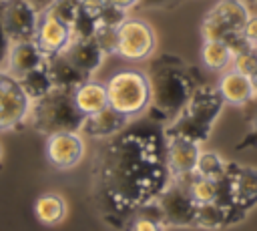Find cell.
Masks as SVG:
<instances>
[{"label": "cell", "instance_id": "1", "mask_svg": "<svg viewBox=\"0 0 257 231\" xmlns=\"http://www.w3.org/2000/svg\"><path fill=\"white\" fill-rule=\"evenodd\" d=\"M169 179L165 147L155 133L114 135L94 157V201L102 219L118 229L128 215L155 201Z\"/></svg>", "mask_w": 257, "mask_h": 231}, {"label": "cell", "instance_id": "2", "mask_svg": "<svg viewBox=\"0 0 257 231\" xmlns=\"http://www.w3.org/2000/svg\"><path fill=\"white\" fill-rule=\"evenodd\" d=\"M147 76L151 84V104L147 110L157 114V119H167L171 123L185 108L193 88L197 86L191 70L181 58L163 54L151 64Z\"/></svg>", "mask_w": 257, "mask_h": 231}, {"label": "cell", "instance_id": "3", "mask_svg": "<svg viewBox=\"0 0 257 231\" xmlns=\"http://www.w3.org/2000/svg\"><path fill=\"white\" fill-rule=\"evenodd\" d=\"M223 104L225 100L219 94L217 86L197 84L185 108L165 129V137H185L201 145L203 141H207Z\"/></svg>", "mask_w": 257, "mask_h": 231}, {"label": "cell", "instance_id": "4", "mask_svg": "<svg viewBox=\"0 0 257 231\" xmlns=\"http://www.w3.org/2000/svg\"><path fill=\"white\" fill-rule=\"evenodd\" d=\"M26 121L36 133L48 137L54 133H78L84 123V114L76 108L72 90L52 88L46 96L30 102Z\"/></svg>", "mask_w": 257, "mask_h": 231}, {"label": "cell", "instance_id": "5", "mask_svg": "<svg viewBox=\"0 0 257 231\" xmlns=\"http://www.w3.org/2000/svg\"><path fill=\"white\" fill-rule=\"evenodd\" d=\"M108 106L126 119L139 117L151 104V84L149 76L135 68H124L114 72L106 80Z\"/></svg>", "mask_w": 257, "mask_h": 231}, {"label": "cell", "instance_id": "6", "mask_svg": "<svg viewBox=\"0 0 257 231\" xmlns=\"http://www.w3.org/2000/svg\"><path fill=\"white\" fill-rule=\"evenodd\" d=\"M215 203L229 211L231 223L241 219L257 203V169L227 163V171L219 179V199Z\"/></svg>", "mask_w": 257, "mask_h": 231}, {"label": "cell", "instance_id": "7", "mask_svg": "<svg viewBox=\"0 0 257 231\" xmlns=\"http://www.w3.org/2000/svg\"><path fill=\"white\" fill-rule=\"evenodd\" d=\"M249 16L245 0H219L201 22L203 40H227L229 36L243 32Z\"/></svg>", "mask_w": 257, "mask_h": 231}, {"label": "cell", "instance_id": "8", "mask_svg": "<svg viewBox=\"0 0 257 231\" xmlns=\"http://www.w3.org/2000/svg\"><path fill=\"white\" fill-rule=\"evenodd\" d=\"M157 34L153 26L141 18H124L116 28V54L131 62H141L153 56Z\"/></svg>", "mask_w": 257, "mask_h": 231}, {"label": "cell", "instance_id": "9", "mask_svg": "<svg viewBox=\"0 0 257 231\" xmlns=\"http://www.w3.org/2000/svg\"><path fill=\"white\" fill-rule=\"evenodd\" d=\"M155 205L159 209L161 221L167 225L177 227H189L195 225V211L197 203L191 199L187 185L179 179H173L155 199Z\"/></svg>", "mask_w": 257, "mask_h": 231}, {"label": "cell", "instance_id": "10", "mask_svg": "<svg viewBox=\"0 0 257 231\" xmlns=\"http://www.w3.org/2000/svg\"><path fill=\"white\" fill-rule=\"evenodd\" d=\"M30 98L22 90L18 78L0 70V131L14 129L28 119Z\"/></svg>", "mask_w": 257, "mask_h": 231}, {"label": "cell", "instance_id": "11", "mask_svg": "<svg viewBox=\"0 0 257 231\" xmlns=\"http://www.w3.org/2000/svg\"><path fill=\"white\" fill-rule=\"evenodd\" d=\"M84 157V139L78 133H54L46 139V159L58 171L74 169Z\"/></svg>", "mask_w": 257, "mask_h": 231}, {"label": "cell", "instance_id": "12", "mask_svg": "<svg viewBox=\"0 0 257 231\" xmlns=\"http://www.w3.org/2000/svg\"><path fill=\"white\" fill-rule=\"evenodd\" d=\"M201 145L185 137H165V163L171 179H183L195 173Z\"/></svg>", "mask_w": 257, "mask_h": 231}, {"label": "cell", "instance_id": "13", "mask_svg": "<svg viewBox=\"0 0 257 231\" xmlns=\"http://www.w3.org/2000/svg\"><path fill=\"white\" fill-rule=\"evenodd\" d=\"M2 20L12 42L34 40L38 14L28 6L26 0H4Z\"/></svg>", "mask_w": 257, "mask_h": 231}, {"label": "cell", "instance_id": "14", "mask_svg": "<svg viewBox=\"0 0 257 231\" xmlns=\"http://www.w3.org/2000/svg\"><path fill=\"white\" fill-rule=\"evenodd\" d=\"M70 40H72V32L66 22L58 20L50 12H44L38 16L34 42L38 44V48L42 50V54L46 58L64 52V48L70 44Z\"/></svg>", "mask_w": 257, "mask_h": 231}, {"label": "cell", "instance_id": "15", "mask_svg": "<svg viewBox=\"0 0 257 231\" xmlns=\"http://www.w3.org/2000/svg\"><path fill=\"white\" fill-rule=\"evenodd\" d=\"M217 90L223 96L225 104L245 106V104L255 100V90H253L251 78L247 74H241L235 68L223 70V74L217 82Z\"/></svg>", "mask_w": 257, "mask_h": 231}, {"label": "cell", "instance_id": "16", "mask_svg": "<svg viewBox=\"0 0 257 231\" xmlns=\"http://www.w3.org/2000/svg\"><path fill=\"white\" fill-rule=\"evenodd\" d=\"M46 56L38 48L34 40H22V42H12L10 52H8V62H6V72L12 74L14 78L24 76L26 72L42 66Z\"/></svg>", "mask_w": 257, "mask_h": 231}, {"label": "cell", "instance_id": "17", "mask_svg": "<svg viewBox=\"0 0 257 231\" xmlns=\"http://www.w3.org/2000/svg\"><path fill=\"white\" fill-rule=\"evenodd\" d=\"M82 74H86L90 78V74L102 64L104 60V52L100 50V46L94 42V38H72L70 44L64 48L62 52Z\"/></svg>", "mask_w": 257, "mask_h": 231}, {"label": "cell", "instance_id": "18", "mask_svg": "<svg viewBox=\"0 0 257 231\" xmlns=\"http://www.w3.org/2000/svg\"><path fill=\"white\" fill-rule=\"evenodd\" d=\"M128 119L120 112H116L110 106H104L102 110L84 117V123L80 127L82 133H86L88 137H96V139H104V137H114L118 135L124 127H126Z\"/></svg>", "mask_w": 257, "mask_h": 231}, {"label": "cell", "instance_id": "19", "mask_svg": "<svg viewBox=\"0 0 257 231\" xmlns=\"http://www.w3.org/2000/svg\"><path fill=\"white\" fill-rule=\"evenodd\" d=\"M44 66L50 74V80L54 84V88H66V90H74L78 84H82L84 80H88L86 74H82L62 52L48 56L44 60Z\"/></svg>", "mask_w": 257, "mask_h": 231}, {"label": "cell", "instance_id": "20", "mask_svg": "<svg viewBox=\"0 0 257 231\" xmlns=\"http://www.w3.org/2000/svg\"><path fill=\"white\" fill-rule=\"evenodd\" d=\"M72 98L76 108L88 117L94 114L98 110H102L104 106H108V96H106V84L96 82V80H84L82 84H78L72 90Z\"/></svg>", "mask_w": 257, "mask_h": 231}, {"label": "cell", "instance_id": "21", "mask_svg": "<svg viewBox=\"0 0 257 231\" xmlns=\"http://www.w3.org/2000/svg\"><path fill=\"white\" fill-rule=\"evenodd\" d=\"M64 213L66 203L58 193H42L34 203V215L42 225H58Z\"/></svg>", "mask_w": 257, "mask_h": 231}, {"label": "cell", "instance_id": "22", "mask_svg": "<svg viewBox=\"0 0 257 231\" xmlns=\"http://www.w3.org/2000/svg\"><path fill=\"white\" fill-rule=\"evenodd\" d=\"M201 60L209 70L223 72L231 68L233 62V52L227 46L225 40H203L201 46Z\"/></svg>", "mask_w": 257, "mask_h": 231}, {"label": "cell", "instance_id": "23", "mask_svg": "<svg viewBox=\"0 0 257 231\" xmlns=\"http://www.w3.org/2000/svg\"><path fill=\"white\" fill-rule=\"evenodd\" d=\"M18 82H20L22 90L26 92V96L30 98V102L46 96L54 88V84L50 80V74H48V70H46L44 64L38 66V68H34V70H30V72H26L24 76H20Z\"/></svg>", "mask_w": 257, "mask_h": 231}, {"label": "cell", "instance_id": "24", "mask_svg": "<svg viewBox=\"0 0 257 231\" xmlns=\"http://www.w3.org/2000/svg\"><path fill=\"white\" fill-rule=\"evenodd\" d=\"M187 185V191L191 195V199L197 203V205H203V203H215L219 199V181L215 179H207V177H199V175H189V177H183L179 179Z\"/></svg>", "mask_w": 257, "mask_h": 231}, {"label": "cell", "instance_id": "25", "mask_svg": "<svg viewBox=\"0 0 257 231\" xmlns=\"http://www.w3.org/2000/svg\"><path fill=\"white\" fill-rule=\"evenodd\" d=\"M229 223H231L229 211L223 205H219V203H203V205H197V211H195V225L197 227H203V229H219V227H225Z\"/></svg>", "mask_w": 257, "mask_h": 231}, {"label": "cell", "instance_id": "26", "mask_svg": "<svg viewBox=\"0 0 257 231\" xmlns=\"http://www.w3.org/2000/svg\"><path fill=\"white\" fill-rule=\"evenodd\" d=\"M225 171H227V163L223 161L221 155H217L213 151H201L197 167H195V175L219 181L225 175Z\"/></svg>", "mask_w": 257, "mask_h": 231}, {"label": "cell", "instance_id": "27", "mask_svg": "<svg viewBox=\"0 0 257 231\" xmlns=\"http://www.w3.org/2000/svg\"><path fill=\"white\" fill-rule=\"evenodd\" d=\"M231 68L239 70L241 74H247V76H251V74L257 70V48H255L253 44H249L247 48L239 50V52L233 56Z\"/></svg>", "mask_w": 257, "mask_h": 231}, {"label": "cell", "instance_id": "28", "mask_svg": "<svg viewBox=\"0 0 257 231\" xmlns=\"http://www.w3.org/2000/svg\"><path fill=\"white\" fill-rule=\"evenodd\" d=\"M96 28H98L96 20H94L88 12H84L82 8L78 10L76 18H74V20H72V24H70L72 38H92V36H94V32H96Z\"/></svg>", "mask_w": 257, "mask_h": 231}, {"label": "cell", "instance_id": "29", "mask_svg": "<svg viewBox=\"0 0 257 231\" xmlns=\"http://www.w3.org/2000/svg\"><path fill=\"white\" fill-rule=\"evenodd\" d=\"M78 10H80V0H54L50 10H46V12L54 14L58 20H62V22H66L70 26L72 20L76 18Z\"/></svg>", "mask_w": 257, "mask_h": 231}, {"label": "cell", "instance_id": "30", "mask_svg": "<svg viewBox=\"0 0 257 231\" xmlns=\"http://www.w3.org/2000/svg\"><path fill=\"white\" fill-rule=\"evenodd\" d=\"M92 38H94V42L100 46V50L104 54H116V28L98 26Z\"/></svg>", "mask_w": 257, "mask_h": 231}, {"label": "cell", "instance_id": "31", "mask_svg": "<svg viewBox=\"0 0 257 231\" xmlns=\"http://www.w3.org/2000/svg\"><path fill=\"white\" fill-rule=\"evenodd\" d=\"M2 4L4 0H0V70H6V62H8V52H10V46H12V40L6 32V26H4V20H2Z\"/></svg>", "mask_w": 257, "mask_h": 231}, {"label": "cell", "instance_id": "32", "mask_svg": "<svg viewBox=\"0 0 257 231\" xmlns=\"http://www.w3.org/2000/svg\"><path fill=\"white\" fill-rule=\"evenodd\" d=\"M133 231H163V223L147 215H137L133 223Z\"/></svg>", "mask_w": 257, "mask_h": 231}, {"label": "cell", "instance_id": "33", "mask_svg": "<svg viewBox=\"0 0 257 231\" xmlns=\"http://www.w3.org/2000/svg\"><path fill=\"white\" fill-rule=\"evenodd\" d=\"M243 36L249 44H257V14L247 18V22L243 26Z\"/></svg>", "mask_w": 257, "mask_h": 231}, {"label": "cell", "instance_id": "34", "mask_svg": "<svg viewBox=\"0 0 257 231\" xmlns=\"http://www.w3.org/2000/svg\"><path fill=\"white\" fill-rule=\"evenodd\" d=\"M28 2V6L40 16V14H44L46 10H50V6L54 4V0H26Z\"/></svg>", "mask_w": 257, "mask_h": 231}, {"label": "cell", "instance_id": "35", "mask_svg": "<svg viewBox=\"0 0 257 231\" xmlns=\"http://www.w3.org/2000/svg\"><path fill=\"white\" fill-rule=\"evenodd\" d=\"M179 0H141L139 6L141 8H169L173 4H177Z\"/></svg>", "mask_w": 257, "mask_h": 231}, {"label": "cell", "instance_id": "36", "mask_svg": "<svg viewBox=\"0 0 257 231\" xmlns=\"http://www.w3.org/2000/svg\"><path fill=\"white\" fill-rule=\"evenodd\" d=\"M251 147V145H257V110H255V119H253V129H251V133L239 143V149H243V147Z\"/></svg>", "mask_w": 257, "mask_h": 231}, {"label": "cell", "instance_id": "37", "mask_svg": "<svg viewBox=\"0 0 257 231\" xmlns=\"http://www.w3.org/2000/svg\"><path fill=\"white\" fill-rule=\"evenodd\" d=\"M106 2L112 4V6H116V8H120V10H128L133 6H139L141 0H106Z\"/></svg>", "mask_w": 257, "mask_h": 231}, {"label": "cell", "instance_id": "38", "mask_svg": "<svg viewBox=\"0 0 257 231\" xmlns=\"http://www.w3.org/2000/svg\"><path fill=\"white\" fill-rule=\"evenodd\" d=\"M249 78H251V84H253V90H255V98H257V70H255Z\"/></svg>", "mask_w": 257, "mask_h": 231}, {"label": "cell", "instance_id": "39", "mask_svg": "<svg viewBox=\"0 0 257 231\" xmlns=\"http://www.w3.org/2000/svg\"><path fill=\"white\" fill-rule=\"evenodd\" d=\"M245 2H247V4H249V2H257V0H245Z\"/></svg>", "mask_w": 257, "mask_h": 231}, {"label": "cell", "instance_id": "40", "mask_svg": "<svg viewBox=\"0 0 257 231\" xmlns=\"http://www.w3.org/2000/svg\"><path fill=\"white\" fill-rule=\"evenodd\" d=\"M253 46H255V48H257V44H253Z\"/></svg>", "mask_w": 257, "mask_h": 231}]
</instances>
